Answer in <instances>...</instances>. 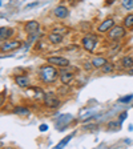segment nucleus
<instances>
[{
  "label": "nucleus",
  "mask_w": 133,
  "mask_h": 149,
  "mask_svg": "<svg viewBox=\"0 0 133 149\" xmlns=\"http://www.w3.org/2000/svg\"><path fill=\"white\" fill-rule=\"evenodd\" d=\"M132 99H133V95H129V96H127V97H123V99H120V101L121 102H128V101H130Z\"/></svg>",
  "instance_id": "nucleus-21"
},
{
  "label": "nucleus",
  "mask_w": 133,
  "mask_h": 149,
  "mask_svg": "<svg viewBox=\"0 0 133 149\" xmlns=\"http://www.w3.org/2000/svg\"><path fill=\"white\" fill-rule=\"evenodd\" d=\"M63 35L61 33H57V32H51L49 35H48V41H49L51 44H60L63 41Z\"/></svg>",
  "instance_id": "nucleus-15"
},
{
  "label": "nucleus",
  "mask_w": 133,
  "mask_h": 149,
  "mask_svg": "<svg viewBox=\"0 0 133 149\" xmlns=\"http://www.w3.org/2000/svg\"><path fill=\"white\" fill-rule=\"evenodd\" d=\"M22 41L20 40H16V39H8L6 41H1V47H0V49L1 52H11V51H15L17 48L22 47Z\"/></svg>",
  "instance_id": "nucleus-5"
},
{
  "label": "nucleus",
  "mask_w": 133,
  "mask_h": 149,
  "mask_svg": "<svg viewBox=\"0 0 133 149\" xmlns=\"http://www.w3.org/2000/svg\"><path fill=\"white\" fill-rule=\"evenodd\" d=\"M43 102H44V105H45L47 108H49V109L59 108L60 104H61L60 99L56 96L55 93H45L44 97H43Z\"/></svg>",
  "instance_id": "nucleus-3"
},
{
  "label": "nucleus",
  "mask_w": 133,
  "mask_h": 149,
  "mask_svg": "<svg viewBox=\"0 0 133 149\" xmlns=\"http://www.w3.org/2000/svg\"><path fill=\"white\" fill-rule=\"evenodd\" d=\"M15 35V29L11 27H1L0 28V40L6 41Z\"/></svg>",
  "instance_id": "nucleus-10"
},
{
  "label": "nucleus",
  "mask_w": 133,
  "mask_h": 149,
  "mask_svg": "<svg viewBox=\"0 0 133 149\" xmlns=\"http://www.w3.org/2000/svg\"><path fill=\"white\" fill-rule=\"evenodd\" d=\"M123 25L127 29H133V13H128L123 20Z\"/></svg>",
  "instance_id": "nucleus-17"
},
{
  "label": "nucleus",
  "mask_w": 133,
  "mask_h": 149,
  "mask_svg": "<svg viewBox=\"0 0 133 149\" xmlns=\"http://www.w3.org/2000/svg\"><path fill=\"white\" fill-rule=\"evenodd\" d=\"M39 77L43 83L45 84H52L57 80L59 77V72L56 69L55 65L52 64H45V65H41L40 69H39Z\"/></svg>",
  "instance_id": "nucleus-1"
},
{
  "label": "nucleus",
  "mask_w": 133,
  "mask_h": 149,
  "mask_svg": "<svg viewBox=\"0 0 133 149\" xmlns=\"http://www.w3.org/2000/svg\"><path fill=\"white\" fill-rule=\"evenodd\" d=\"M120 64L124 69H132L133 68V57L132 56H124L120 60Z\"/></svg>",
  "instance_id": "nucleus-16"
},
{
  "label": "nucleus",
  "mask_w": 133,
  "mask_h": 149,
  "mask_svg": "<svg viewBox=\"0 0 133 149\" xmlns=\"http://www.w3.org/2000/svg\"><path fill=\"white\" fill-rule=\"evenodd\" d=\"M127 35V28L124 25H115V27L108 31V39L111 40H120Z\"/></svg>",
  "instance_id": "nucleus-4"
},
{
  "label": "nucleus",
  "mask_w": 133,
  "mask_h": 149,
  "mask_svg": "<svg viewBox=\"0 0 133 149\" xmlns=\"http://www.w3.org/2000/svg\"><path fill=\"white\" fill-rule=\"evenodd\" d=\"M35 6H37V3H32V4H28V6H27V8H32V7H35Z\"/></svg>",
  "instance_id": "nucleus-24"
},
{
  "label": "nucleus",
  "mask_w": 133,
  "mask_h": 149,
  "mask_svg": "<svg viewBox=\"0 0 133 149\" xmlns=\"http://www.w3.org/2000/svg\"><path fill=\"white\" fill-rule=\"evenodd\" d=\"M47 128H48V127H47L45 124H41V125H40V130H41V132H44V130H47Z\"/></svg>",
  "instance_id": "nucleus-23"
},
{
  "label": "nucleus",
  "mask_w": 133,
  "mask_h": 149,
  "mask_svg": "<svg viewBox=\"0 0 133 149\" xmlns=\"http://www.w3.org/2000/svg\"><path fill=\"white\" fill-rule=\"evenodd\" d=\"M125 118H127V112H124V113H121L120 115V121H124Z\"/></svg>",
  "instance_id": "nucleus-22"
},
{
  "label": "nucleus",
  "mask_w": 133,
  "mask_h": 149,
  "mask_svg": "<svg viewBox=\"0 0 133 149\" xmlns=\"http://www.w3.org/2000/svg\"><path fill=\"white\" fill-rule=\"evenodd\" d=\"M121 6H123L124 9H127V11H133V0H123Z\"/></svg>",
  "instance_id": "nucleus-19"
},
{
  "label": "nucleus",
  "mask_w": 133,
  "mask_h": 149,
  "mask_svg": "<svg viewBox=\"0 0 133 149\" xmlns=\"http://www.w3.org/2000/svg\"><path fill=\"white\" fill-rule=\"evenodd\" d=\"M47 63L55 65V67H59L60 69L61 68H68L71 65V61L68 59H65L63 56H52V57H48L47 59Z\"/></svg>",
  "instance_id": "nucleus-6"
},
{
  "label": "nucleus",
  "mask_w": 133,
  "mask_h": 149,
  "mask_svg": "<svg viewBox=\"0 0 133 149\" xmlns=\"http://www.w3.org/2000/svg\"><path fill=\"white\" fill-rule=\"evenodd\" d=\"M71 137H72V134H69V136H67V137H65V139L63 140L61 143H60V144H57V148H63V146H64L65 144H67V143H68V141H69V140H71Z\"/></svg>",
  "instance_id": "nucleus-20"
},
{
  "label": "nucleus",
  "mask_w": 133,
  "mask_h": 149,
  "mask_svg": "<svg viewBox=\"0 0 133 149\" xmlns=\"http://www.w3.org/2000/svg\"><path fill=\"white\" fill-rule=\"evenodd\" d=\"M53 15L57 19H67L69 16V9L64 6H59L53 9Z\"/></svg>",
  "instance_id": "nucleus-11"
},
{
  "label": "nucleus",
  "mask_w": 133,
  "mask_h": 149,
  "mask_svg": "<svg viewBox=\"0 0 133 149\" xmlns=\"http://www.w3.org/2000/svg\"><path fill=\"white\" fill-rule=\"evenodd\" d=\"M13 113H15L16 116H20V117H25V116L31 115V111L24 105H17L15 109H13Z\"/></svg>",
  "instance_id": "nucleus-13"
},
{
  "label": "nucleus",
  "mask_w": 133,
  "mask_h": 149,
  "mask_svg": "<svg viewBox=\"0 0 133 149\" xmlns=\"http://www.w3.org/2000/svg\"><path fill=\"white\" fill-rule=\"evenodd\" d=\"M39 29H40V23L36 22V20H29V22H27L24 25V31L28 36L36 35L37 32H39Z\"/></svg>",
  "instance_id": "nucleus-8"
},
{
  "label": "nucleus",
  "mask_w": 133,
  "mask_h": 149,
  "mask_svg": "<svg viewBox=\"0 0 133 149\" xmlns=\"http://www.w3.org/2000/svg\"><path fill=\"white\" fill-rule=\"evenodd\" d=\"M115 25H116L115 19H113V17H108V19H105V20H102L101 24L97 27V31H99L100 33H107V32H108L109 29H112Z\"/></svg>",
  "instance_id": "nucleus-9"
},
{
  "label": "nucleus",
  "mask_w": 133,
  "mask_h": 149,
  "mask_svg": "<svg viewBox=\"0 0 133 149\" xmlns=\"http://www.w3.org/2000/svg\"><path fill=\"white\" fill-rule=\"evenodd\" d=\"M91 63H92L93 64V67H95V68H97V69H101L102 67H104V65L107 64V63H108V60L105 59V57H101V56H97V57H93L92 60H91Z\"/></svg>",
  "instance_id": "nucleus-14"
},
{
  "label": "nucleus",
  "mask_w": 133,
  "mask_h": 149,
  "mask_svg": "<svg viewBox=\"0 0 133 149\" xmlns=\"http://www.w3.org/2000/svg\"><path fill=\"white\" fill-rule=\"evenodd\" d=\"M15 83L20 88H28L31 81H29V77H28L27 74H17V76H15Z\"/></svg>",
  "instance_id": "nucleus-12"
},
{
  "label": "nucleus",
  "mask_w": 133,
  "mask_h": 149,
  "mask_svg": "<svg viewBox=\"0 0 133 149\" xmlns=\"http://www.w3.org/2000/svg\"><path fill=\"white\" fill-rule=\"evenodd\" d=\"M59 79L63 85H69L75 79V73L72 71H67L65 68H61V71L59 72Z\"/></svg>",
  "instance_id": "nucleus-7"
},
{
  "label": "nucleus",
  "mask_w": 133,
  "mask_h": 149,
  "mask_svg": "<svg viewBox=\"0 0 133 149\" xmlns=\"http://www.w3.org/2000/svg\"><path fill=\"white\" fill-rule=\"evenodd\" d=\"M101 71L104 72V73H113V71H115V65L112 64V63H107V64L101 68Z\"/></svg>",
  "instance_id": "nucleus-18"
},
{
  "label": "nucleus",
  "mask_w": 133,
  "mask_h": 149,
  "mask_svg": "<svg viewBox=\"0 0 133 149\" xmlns=\"http://www.w3.org/2000/svg\"><path fill=\"white\" fill-rule=\"evenodd\" d=\"M97 41H99V39H97L96 35H93V33H87L81 39L83 48L89 53H92L93 51H95V48H96V45H97Z\"/></svg>",
  "instance_id": "nucleus-2"
}]
</instances>
